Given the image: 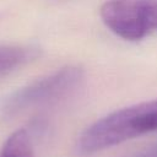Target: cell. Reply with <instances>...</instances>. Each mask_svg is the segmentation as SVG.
I'll list each match as a JSON object with an SVG mask.
<instances>
[{
  "label": "cell",
  "instance_id": "1",
  "mask_svg": "<svg viewBox=\"0 0 157 157\" xmlns=\"http://www.w3.org/2000/svg\"><path fill=\"white\" fill-rule=\"evenodd\" d=\"M152 131H157V99L132 104L98 119L81 134L77 150L91 155Z\"/></svg>",
  "mask_w": 157,
  "mask_h": 157
},
{
  "label": "cell",
  "instance_id": "2",
  "mask_svg": "<svg viewBox=\"0 0 157 157\" xmlns=\"http://www.w3.org/2000/svg\"><path fill=\"white\" fill-rule=\"evenodd\" d=\"M101 18L118 37L140 40L157 31V0H107Z\"/></svg>",
  "mask_w": 157,
  "mask_h": 157
},
{
  "label": "cell",
  "instance_id": "3",
  "mask_svg": "<svg viewBox=\"0 0 157 157\" xmlns=\"http://www.w3.org/2000/svg\"><path fill=\"white\" fill-rule=\"evenodd\" d=\"M85 78V71L77 65L64 66L13 92L5 103L9 112H18L33 105L58 101L75 92Z\"/></svg>",
  "mask_w": 157,
  "mask_h": 157
},
{
  "label": "cell",
  "instance_id": "4",
  "mask_svg": "<svg viewBox=\"0 0 157 157\" xmlns=\"http://www.w3.org/2000/svg\"><path fill=\"white\" fill-rule=\"evenodd\" d=\"M38 52L36 48L7 45L0 47V77L9 75L28 61L36 59Z\"/></svg>",
  "mask_w": 157,
  "mask_h": 157
},
{
  "label": "cell",
  "instance_id": "5",
  "mask_svg": "<svg viewBox=\"0 0 157 157\" xmlns=\"http://www.w3.org/2000/svg\"><path fill=\"white\" fill-rule=\"evenodd\" d=\"M0 157H34L28 132L25 129L13 131L5 141Z\"/></svg>",
  "mask_w": 157,
  "mask_h": 157
},
{
  "label": "cell",
  "instance_id": "6",
  "mask_svg": "<svg viewBox=\"0 0 157 157\" xmlns=\"http://www.w3.org/2000/svg\"><path fill=\"white\" fill-rule=\"evenodd\" d=\"M136 157H157V151H152V152H148V153H142V155H139Z\"/></svg>",
  "mask_w": 157,
  "mask_h": 157
}]
</instances>
